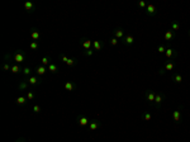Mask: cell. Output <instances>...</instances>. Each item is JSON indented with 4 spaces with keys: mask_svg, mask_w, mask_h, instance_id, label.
I'll use <instances>...</instances> for the list:
<instances>
[{
    "mask_svg": "<svg viewBox=\"0 0 190 142\" xmlns=\"http://www.w3.org/2000/svg\"><path fill=\"white\" fill-rule=\"evenodd\" d=\"M65 89H66L67 91H72L74 90V84L71 81H67L66 84H65Z\"/></svg>",
    "mask_w": 190,
    "mask_h": 142,
    "instance_id": "cell-15",
    "label": "cell"
},
{
    "mask_svg": "<svg viewBox=\"0 0 190 142\" xmlns=\"http://www.w3.org/2000/svg\"><path fill=\"white\" fill-rule=\"evenodd\" d=\"M17 142H22V141H17Z\"/></svg>",
    "mask_w": 190,
    "mask_h": 142,
    "instance_id": "cell-39",
    "label": "cell"
},
{
    "mask_svg": "<svg viewBox=\"0 0 190 142\" xmlns=\"http://www.w3.org/2000/svg\"><path fill=\"white\" fill-rule=\"evenodd\" d=\"M4 70H7V71H8V70H11V67H10L8 64H5V65H4Z\"/></svg>",
    "mask_w": 190,
    "mask_h": 142,
    "instance_id": "cell-36",
    "label": "cell"
},
{
    "mask_svg": "<svg viewBox=\"0 0 190 142\" xmlns=\"http://www.w3.org/2000/svg\"><path fill=\"white\" fill-rule=\"evenodd\" d=\"M165 55H166V57H167V58H171V57H174V55H175V51H174L172 48H166V52H165Z\"/></svg>",
    "mask_w": 190,
    "mask_h": 142,
    "instance_id": "cell-14",
    "label": "cell"
},
{
    "mask_svg": "<svg viewBox=\"0 0 190 142\" xmlns=\"http://www.w3.org/2000/svg\"><path fill=\"white\" fill-rule=\"evenodd\" d=\"M30 37L32 39H34V41H37L38 38H39V32L36 30V29H33V32H32V34H30Z\"/></svg>",
    "mask_w": 190,
    "mask_h": 142,
    "instance_id": "cell-17",
    "label": "cell"
},
{
    "mask_svg": "<svg viewBox=\"0 0 190 142\" xmlns=\"http://www.w3.org/2000/svg\"><path fill=\"white\" fill-rule=\"evenodd\" d=\"M23 74H24V75H29V74H30V69H29V67H26V69L23 70Z\"/></svg>",
    "mask_w": 190,
    "mask_h": 142,
    "instance_id": "cell-32",
    "label": "cell"
},
{
    "mask_svg": "<svg viewBox=\"0 0 190 142\" xmlns=\"http://www.w3.org/2000/svg\"><path fill=\"white\" fill-rule=\"evenodd\" d=\"M26 85H27L26 83H23V84H20V89H24V88H26Z\"/></svg>",
    "mask_w": 190,
    "mask_h": 142,
    "instance_id": "cell-38",
    "label": "cell"
},
{
    "mask_svg": "<svg viewBox=\"0 0 190 142\" xmlns=\"http://www.w3.org/2000/svg\"><path fill=\"white\" fill-rule=\"evenodd\" d=\"M33 110H34L36 113H39V112H41V108H39L38 105H34V107H33Z\"/></svg>",
    "mask_w": 190,
    "mask_h": 142,
    "instance_id": "cell-34",
    "label": "cell"
},
{
    "mask_svg": "<svg viewBox=\"0 0 190 142\" xmlns=\"http://www.w3.org/2000/svg\"><path fill=\"white\" fill-rule=\"evenodd\" d=\"M172 118H174L175 122H180L181 121V110L180 109H176V110L172 112Z\"/></svg>",
    "mask_w": 190,
    "mask_h": 142,
    "instance_id": "cell-5",
    "label": "cell"
},
{
    "mask_svg": "<svg viewBox=\"0 0 190 142\" xmlns=\"http://www.w3.org/2000/svg\"><path fill=\"white\" fill-rule=\"evenodd\" d=\"M162 100H163V95L162 94H156L155 96V104L157 105V107H160L162 103Z\"/></svg>",
    "mask_w": 190,
    "mask_h": 142,
    "instance_id": "cell-9",
    "label": "cell"
},
{
    "mask_svg": "<svg viewBox=\"0 0 190 142\" xmlns=\"http://www.w3.org/2000/svg\"><path fill=\"white\" fill-rule=\"evenodd\" d=\"M93 47H94L95 51H100L102 47H103V43H102L100 41H94V42H93Z\"/></svg>",
    "mask_w": 190,
    "mask_h": 142,
    "instance_id": "cell-12",
    "label": "cell"
},
{
    "mask_svg": "<svg viewBox=\"0 0 190 142\" xmlns=\"http://www.w3.org/2000/svg\"><path fill=\"white\" fill-rule=\"evenodd\" d=\"M114 37L117 38V39H122L124 37V30L122 28H117L115 32H114Z\"/></svg>",
    "mask_w": 190,
    "mask_h": 142,
    "instance_id": "cell-6",
    "label": "cell"
},
{
    "mask_svg": "<svg viewBox=\"0 0 190 142\" xmlns=\"http://www.w3.org/2000/svg\"><path fill=\"white\" fill-rule=\"evenodd\" d=\"M157 51H159L160 53H163V52H166V48H165V46H163V45H160V46L157 47Z\"/></svg>",
    "mask_w": 190,
    "mask_h": 142,
    "instance_id": "cell-27",
    "label": "cell"
},
{
    "mask_svg": "<svg viewBox=\"0 0 190 142\" xmlns=\"http://www.w3.org/2000/svg\"><path fill=\"white\" fill-rule=\"evenodd\" d=\"M48 71H51V72H56L57 66L55 65V64H49V65H48Z\"/></svg>",
    "mask_w": 190,
    "mask_h": 142,
    "instance_id": "cell-22",
    "label": "cell"
},
{
    "mask_svg": "<svg viewBox=\"0 0 190 142\" xmlns=\"http://www.w3.org/2000/svg\"><path fill=\"white\" fill-rule=\"evenodd\" d=\"M17 103L18 104H24L26 103V98L24 96H19L18 99H17Z\"/></svg>",
    "mask_w": 190,
    "mask_h": 142,
    "instance_id": "cell-26",
    "label": "cell"
},
{
    "mask_svg": "<svg viewBox=\"0 0 190 142\" xmlns=\"http://www.w3.org/2000/svg\"><path fill=\"white\" fill-rule=\"evenodd\" d=\"M46 72V67L45 66H38L37 67V74L38 75H43Z\"/></svg>",
    "mask_w": 190,
    "mask_h": 142,
    "instance_id": "cell-19",
    "label": "cell"
},
{
    "mask_svg": "<svg viewBox=\"0 0 190 142\" xmlns=\"http://www.w3.org/2000/svg\"><path fill=\"white\" fill-rule=\"evenodd\" d=\"M24 8H26V10H28V11H32V9H33V4H32L30 1H27V3L24 4Z\"/></svg>",
    "mask_w": 190,
    "mask_h": 142,
    "instance_id": "cell-21",
    "label": "cell"
},
{
    "mask_svg": "<svg viewBox=\"0 0 190 142\" xmlns=\"http://www.w3.org/2000/svg\"><path fill=\"white\" fill-rule=\"evenodd\" d=\"M155 96H156V94L152 90H147L146 91V98H147V100L150 103H155Z\"/></svg>",
    "mask_w": 190,
    "mask_h": 142,
    "instance_id": "cell-4",
    "label": "cell"
},
{
    "mask_svg": "<svg viewBox=\"0 0 190 142\" xmlns=\"http://www.w3.org/2000/svg\"><path fill=\"white\" fill-rule=\"evenodd\" d=\"M156 11H157V9H156V7H155L153 4H148V5H147V8H146V13H147L148 15H155Z\"/></svg>",
    "mask_w": 190,
    "mask_h": 142,
    "instance_id": "cell-2",
    "label": "cell"
},
{
    "mask_svg": "<svg viewBox=\"0 0 190 142\" xmlns=\"http://www.w3.org/2000/svg\"><path fill=\"white\" fill-rule=\"evenodd\" d=\"M99 127H100V123H99L98 121H91V122L89 123V129H90V131H96Z\"/></svg>",
    "mask_w": 190,
    "mask_h": 142,
    "instance_id": "cell-7",
    "label": "cell"
},
{
    "mask_svg": "<svg viewBox=\"0 0 190 142\" xmlns=\"http://www.w3.org/2000/svg\"><path fill=\"white\" fill-rule=\"evenodd\" d=\"M118 42H119V41H118L115 37H113L112 39H110V45H112V46H117V45H118Z\"/></svg>",
    "mask_w": 190,
    "mask_h": 142,
    "instance_id": "cell-29",
    "label": "cell"
},
{
    "mask_svg": "<svg viewBox=\"0 0 190 142\" xmlns=\"http://www.w3.org/2000/svg\"><path fill=\"white\" fill-rule=\"evenodd\" d=\"M29 47H30V50H37V48H38V42H36V41H34V42H32Z\"/></svg>",
    "mask_w": 190,
    "mask_h": 142,
    "instance_id": "cell-28",
    "label": "cell"
},
{
    "mask_svg": "<svg viewBox=\"0 0 190 142\" xmlns=\"http://www.w3.org/2000/svg\"><path fill=\"white\" fill-rule=\"evenodd\" d=\"M171 70H174V64L172 62H167V64H165V67L162 70H160V74L163 75L166 71H171Z\"/></svg>",
    "mask_w": 190,
    "mask_h": 142,
    "instance_id": "cell-3",
    "label": "cell"
},
{
    "mask_svg": "<svg viewBox=\"0 0 190 142\" xmlns=\"http://www.w3.org/2000/svg\"><path fill=\"white\" fill-rule=\"evenodd\" d=\"M11 72H14V74H17V72H20V67L18 65H14V66H11Z\"/></svg>",
    "mask_w": 190,
    "mask_h": 142,
    "instance_id": "cell-24",
    "label": "cell"
},
{
    "mask_svg": "<svg viewBox=\"0 0 190 142\" xmlns=\"http://www.w3.org/2000/svg\"><path fill=\"white\" fill-rule=\"evenodd\" d=\"M174 37H175V33H174V30H166L165 32V34H163V39L166 41V42H170L171 39H174Z\"/></svg>",
    "mask_w": 190,
    "mask_h": 142,
    "instance_id": "cell-1",
    "label": "cell"
},
{
    "mask_svg": "<svg viewBox=\"0 0 190 142\" xmlns=\"http://www.w3.org/2000/svg\"><path fill=\"white\" fill-rule=\"evenodd\" d=\"M74 64H75V61H74L72 58H68V61L66 62V65H68V66H72Z\"/></svg>",
    "mask_w": 190,
    "mask_h": 142,
    "instance_id": "cell-33",
    "label": "cell"
},
{
    "mask_svg": "<svg viewBox=\"0 0 190 142\" xmlns=\"http://www.w3.org/2000/svg\"><path fill=\"white\" fill-rule=\"evenodd\" d=\"M143 118L146 119V121H151V118H152V115L150 113H144V115H143Z\"/></svg>",
    "mask_w": 190,
    "mask_h": 142,
    "instance_id": "cell-31",
    "label": "cell"
},
{
    "mask_svg": "<svg viewBox=\"0 0 190 142\" xmlns=\"http://www.w3.org/2000/svg\"><path fill=\"white\" fill-rule=\"evenodd\" d=\"M179 29H180V24L179 23H176V22H172L171 23V30L175 32V30H179Z\"/></svg>",
    "mask_w": 190,
    "mask_h": 142,
    "instance_id": "cell-16",
    "label": "cell"
},
{
    "mask_svg": "<svg viewBox=\"0 0 190 142\" xmlns=\"http://www.w3.org/2000/svg\"><path fill=\"white\" fill-rule=\"evenodd\" d=\"M91 46H93V42H91L90 39H84V41H83V47L85 48L86 51H87V50H90Z\"/></svg>",
    "mask_w": 190,
    "mask_h": 142,
    "instance_id": "cell-10",
    "label": "cell"
},
{
    "mask_svg": "<svg viewBox=\"0 0 190 142\" xmlns=\"http://www.w3.org/2000/svg\"><path fill=\"white\" fill-rule=\"evenodd\" d=\"M174 81H175V83H178V84H180L181 81H182V76L179 75V74L174 75Z\"/></svg>",
    "mask_w": 190,
    "mask_h": 142,
    "instance_id": "cell-20",
    "label": "cell"
},
{
    "mask_svg": "<svg viewBox=\"0 0 190 142\" xmlns=\"http://www.w3.org/2000/svg\"><path fill=\"white\" fill-rule=\"evenodd\" d=\"M138 7H140L141 9H146V8H147V4H146L143 0H140V1H138Z\"/></svg>",
    "mask_w": 190,
    "mask_h": 142,
    "instance_id": "cell-25",
    "label": "cell"
},
{
    "mask_svg": "<svg viewBox=\"0 0 190 142\" xmlns=\"http://www.w3.org/2000/svg\"><path fill=\"white\" fill-rule=\"evenodd\" d=\"M85 55L86 56H91L93 55V51L91 50H87V51H85Z\"/></svg>",
    "mask_w": 190,
    "mask_h": 142,
    "instance_id": "cell-35",
    "label": "cell"
},
{
    "mask_svg": "<svg viewBox=\"0 0 190 142\" xmlns=\"http://www.w3.org/2000/svg\"><path fill=\"white\" fill-rule=\"evenodd\" d=\"M14 60H15L18 64H20V62H23V61H24V55H23L22 52H18V53L14 56Z\"/></svg>",
    "mask_w": 190,
    "mask_h": 142,
    "instance_id": "cell-11",
    "label": "cell"
},
{
    "mask_svg": "<svg viewBox=\"0 0 190 142\" xmlns=\"http://www.w3.org/2000/svg\"><path fill=\"white\" fill-rule=\"evenodd\" d=\"M90 122H89V119L86 118V117H80L79 118V124L80 126H86V124H89Z\"/></svg>",
    "mask_w": 190,
    "mask_h": 142,
    "instance_id": "cell-13",
    "label": "cell"
},
{
    "mask_svg": "<svg viewBox=\"0 0 190 142\" xmlns=\"http://www.w3.org/2000/svg\"><path fill=\"white\" fill-rule=\"evenodd\" d=\"M41 62H42V66H45V67L49 65V61H48V58H47V57H43V58L41 60Z\"/></svg>",
    "mask_w": 190,
    "mask_h": 142,
    "instance_id": "cell-23",
    "label": "cell"
},
{
    "mask_svg": "<svg viewBox=\"0 0 190 142\" xmlns=\"http://www.w3.org/2000/svg\"><path fill=\"white\" fill-rule=\"evenodd\" d=\"M33 98H34V94H33L32 91H28V93H27V99H28V100H32Z\"/></svg>",
    "mask_w": 190,
    "mask_h": 142,
    "instance_id": "cell-30",
    "label": "cell"
},
{
    "mask_svg": "<svg viewBox=\"0 0 190 142\" xmlns=\"http://www.w3.org/2000/svg\"><path fill=\"white\" fill-rule=\"evenodd\" d=\"M61 60H62V61H64V62H65V64H66L67 61H68V58H67L66 56H62V57H61Z\"/></svg>",
    "mask_w": 190,
    "mask_h": 142,
    "instance_id": "cell-37",
    "label": "cell"
},
{
    "mask_svg": "<svg viewBox=\"0 0 190 142\" xmlns=\"http://www.w3.org/2000/svg\"><path fill=\"white\" fill-rule=\"evenodd\" d=\"M28 83L30 84V85H36V84L38 83V79L36 77V76H30L29 80H28Z\"/></svg>",
    "mask_w": 190,
    "mask_h": 142,
    "instance_id": "cell-18",
    "label": "cell"
},
{
    "mask_svg": "<svg viewBox=\"0 0 190 142\" xmlns=\"http://www.w3.org/2000/svg\"><path fill=\"white\" fill-rule=\"evenodd\" d=\"M189 36H190V32H189Z\"/></svg>",
    "mask_w": 190,
    "mask_h": 142,
    "instance_id": "cell-40",
    "label": "cell"
},
{
    "mask_svg": "<svg viewBox=\"0 0 190 142\" xmlns=\"http://www.w3.org/2000/svg\"><path fill=\"white\" fill-rule=\"evenodd\" d=\"M124 45H127V46H131L134 43V37L133 36H127V37H124Z\"/></svg>",
    "mask_w": 190,
    "mask_h": 142,
    "instance_id": "cell-8",
    "label": "cell"
}]
</instances>
